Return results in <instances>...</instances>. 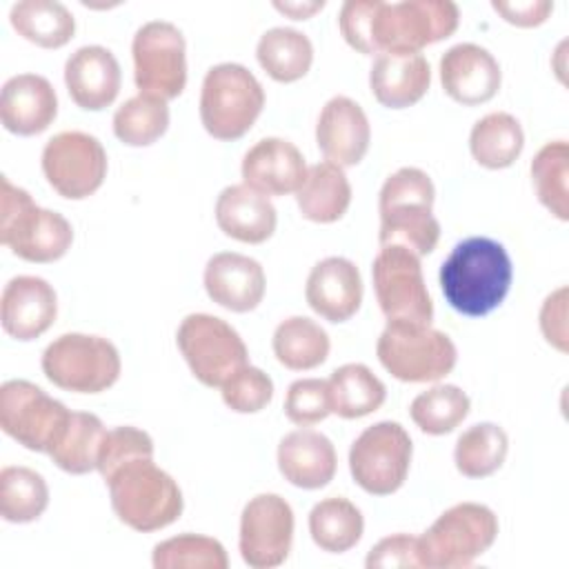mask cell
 <instances>
[{"instance_id": "32", "label": "cell", "mask_w": 569, "mask_h": 569, "mask_svg": "<svg viewBox=\"0 0 569 569\" xmlns=\"http://www.w3.org/2000/svg\"><path fill=\"white\" fill-rule=\"evenodd\" d=\"M276 360L291 371H309L329 358L331 340L327 331L307 316L284 318L271 338Z\"/></svg>"}, {"instance_id": "40", "label": "cell", "mask_w": 569, "mask_h": 569, "mask_svg": "<svg viewBox=\"0 0 569 569\" xmlns=\"http://www.w3.org/2000/svg\"><path fill=\"white\" fill-rule=\"evenodd\" d=\"M471 409L469 396L458 385H433L411 400L413 425L429 436L451 433Z\"/></svg>"}, {"instance_id": "2", "label": "cell", "mask_w": 569, "mask_h": 569, "mask_svg": "<svg viewBox=\"0 0 569 569\" xmlns=\"http://www.w3.org/2000/svg\"><path fill=\"white\" fill-rule=\"evenodd\" d=\"M436 187L427 171L400 167L393 171L378 196L380 247L400 244L418 258L429 256L440 240V222L433 216Z\"/></svg>"}, {"instance_id": "1", "label": "cell", "mask_w": 569, "mask_h": 569, "mask_svg": "<svg viewBox=\"0 0 569 569\" xmlns=\"http://www.w3.org/2000/svg\"><path fill=\"white\" fill-rule=\"evenodd\" d=\"M438 280L453 311L480 318L498 309L507 298L513 264L505 244L487 236H471L449 251Z\"/></svg>"}, {"instance_id": "46", "label": "cell", "mask_w": 569, "mask_h": 569, "mask_svg": "<svg viewBox=\"0 0 569 569\" xmlns=\"http://www.w3.org/2000/svg\"><path fill=\"white\" fill-rule=\"evenodd\" d=\"M367 569H400V567H420L418 558V536L393 533L378 540L365 560Z\"/></svg>"}, {"instance_id": "24", "label": "cell", "mask_w": 569, "mask_h": 569, "mask_svg": "<svg viewBox=\"0 0 569 569\" xmlns=\"http://www.w3.org/2000/svg\"><path fill=\"white\" fill-rule=\"evenodd\" d=\"M58 116V93L40 73H18L2 84L0 122L9 133L36 136Z\"/></svg>"}, {"instance_id": "28", "label": "cell", "mask_w": 569, "mask_h": 569, "mask_svg": "<svg viewBox=\"0 0 569 569\" xmlns=\"http://www.w3.org/2000/svg\"><path fill=\"white\" fill-rule=\"evenodd\" d=\"M296 202L302 218L331 224L340 220L351 204V184L345 169L333 162H316L307 167V176L296 191Z\"/></svg>"}, {"instance_id": "47", "label": "cell", "mask_w": 569, "mask_h": 569, "mask_svg": "<svg viewBox=\"0 0 569 569\" xmlns=\"http://www.w3.org/2000/svg\"><path fill=\"white\" fill-rule=\"evenodd\" d=\"M567 300L569 289L562 284L553 289L540 305L538 325L542 331V338L547 345H551L556 351L567 353L569 351V333H567Z\"/></svg>"}, {"instance_id": "17", "label": "cell", "mask_w": 569, "mask_h": 569, "mask_svg": "<svg viewBox=\"0 0 569 569\" xmlns=\"http://www.w3.org/2000/svg\"><path fill=\"white\" fill-rule=\"evenodd\" d=\"M438 71L445 93L465 107L489 102L502 84L498 60L489 49L476 42L449 47L440 58Z\"/></svg>"}, {"instance_id": "14", "label": "cell", "mask_w": 569, "mask_h": 569, "mask_svg": "<svg viewBox=\"0 0 569 569\" xmlns=\"http://www.w3.org/2000/svg\"><path fill=\"white\" fill-rule=\"evenodd\" d=\"M42 173L49 187L67 200L93 196L107 178V151L87 131H60L42 149Z\"/></svg>"}, {"instance_id": "11", "label": "cell", "mask_w": 569, "mask_h": 569, "mask_svg": "<svg viewBox=\"0 0 569 569\" xmlns=\"http://www.w3.org/2000/svg\"><path fill=\"white\" fill-rule=\"evenodd\" d=\"M411 436L400 422L382 420L367 427L349 449V471L353 482L371 496L396 493L411 467Z\"/></svg>"}, {"instance_id": "26", "label": "cell", "mask_w": 569, "mask_h": 569, "mask_svg": "<svg viewBox=\"0 0 569 569\" xmlns=\"http://www.w3.org/2000/svg\"><path fill=\"white\" fill-rule=\"evenodd\" d=\"M431 84V67L422 53L382 51L369 69L373 98L387 109H407L425 98Z\"/></svg>"}, {"instance_id": "44", "label": "cell", "mask_w": 569, "mask_h": 569, "mask_svg": "<svg viewBox=\"0 0 569 569\" xmlns=\"http://www.w3.org/2000/svg\"><path fill=\"white\" fill-rule=\"evenodd\" d=\"M331 413L329 385L320 378L293 380L284 396V416L298 427L322 422Z\"/></svg>"}, {"instance_id": "7", "label": "cell", "mask_w": 569, "mask_h": 569, "mask_svg": "<svg viewBox=\"0 0 569 569\" xmlns=\"http://www.w3.org/2000/svg\"><path fill=\"white\" fill-rule=\"evenodd\" d=\"M40 367L47 380L64 391L100 393L118 382L122 360L111 340L71 331L47 345Z\"/></svg>"}, {"instance_id": "38", "label": "cell", "mask_w": 569, "mask_h": 569, "mask_svg": "<svg viewBox=\"0 0 569 569\" xmlns=\"http://www.w3.org/2000/svg\"><path fill=\"white\" fill-rule=\"evenodd\" d=\"M49 507V487L42 473L31 467L9 465L0 471V516L7 522L24 525L38 520Z\"/></svg>"}, {"instance_id": "45", "label": "cell", "mask_w": 569, "mask_h": 569, "mask_svg": "<svg viewBox=\"0 0 569 569\" xmlns=\"http://www.w3.org/2000/svg\"><path fill=\"white\" fill-rule=\"evenodd\" d=\"M378 0H347L340 7L338 24L347 44L360 53L373 56V16Z\"/></svg>"}, {"instance_id": "25", "label": "cell", "mask_w": 569, "mask_h": 569, "mask_svg": "<svg viewBox=\"0 0 569 569\" xmlns=\"http://www.w3.org/2000/svg\"><path fill=\"white\" fill-rule=\"evenodd\" d=\"M278 469L298 489H322L338 469L336 447L316 429H293L278 442Z\"/></svg>"}, {"instance_id": "21", "label": "cell", "mask_w": 569, "mask_h": 569, "mask_svg": "<svg viewBox=\"0 0 569 569\" xmlns=\"http://www.w3.org/2000/svg\"><path fill=\"white\" fill-rule=\"evenodd\" d=\"M242 182L262 196L296 193L307 176L302 151L278 136L258 140L247 149L240 164Z\"/></svg>"}, {"instance_id": "27", "label": "cell", "mask_w": 569, "mask_h": 569, "mask_svg": "<svg viewBox=\"0 0 569 569\" xmlns=\"http://www.w3.org/2000/svg\"><path fill=\"white\" fill-rule=\"evenodd\" d=\"M213 213L220 231L244 244L269 240L278 227V213L271 200L244 182L224 187Z\"/></svg>"}, {"instance_id": "4", "label": "cell", "mask_w": 569, "mask_h": 569, "mask_svg": "<svg viewBox=\"0 0 569 569\" xmlns=\"http://www.w3.org/2000/svg\"><path fill=\"white\" fill-rule=\"evenodd\" d=\"M0 182V242L27 262L60 260L73 242L71 222L53 209L38 207L29 191L16 187L7 176Z\"/></svg>"}, {"instance_id": "15", "label": "cell", "mask_w": 569, "mask_h": 569, "mask_svg": "<svg viewBox=\"0 0 569 569\" xmlns=\"http://www.w3.org/2000/svg\"><path fill=\"white\" fill-rule=\"evenodd\" d=\"M71 409L29 380H7L0 387V427L29 451L49 453Z\"/></svg>"}, {"instance_id": "43", "label": "cell", "mask_w": 569, "mask_h": 569, "mask_svg": "<svg viewBox=\"0 0 569 569\" xmlns=\"http://www.w3.org/2000/svg\"><path fill=\"white\" fill-rule=\"evenodd\" d=\"M138 458H153V438L144 429L120 425L107 429L98 451L96 471L107 480L116 469Z\"/></svg>"}, {"instance_id": "13", "label": "cell", "mask_w": 569, "mask_h": 569, "mask_svg": "<svg viewBox=\"0 0 569 569\" xmlns=\"http://www.w3.org/2000/svg\"><path fill=\"white\" fill-rule=\"evenodd\" d=\"M133 80L140 93L178 98L187 87V42L182 31L167 20L144 22L131 42Z\"/></svg>"}, {"instance_id": "42", "label": "cell", "mask_w": 569, "mask_h": 569, "mask_svg": "<svg viewBox=\"0 0 569 569\" xmlns=\"http://www.w3.org/2000/svg\"><path fill=\"white\" fill-rule=\"evenodd\" d=\"M220 396L236 413H258L273 398V380L260 367L244 365L220 385Z\"/></svg>"}, {"instance_id": "8", "label": "cell", "mask_w": 569, "mask_h": 569, "mask_svg": "<svg viewBox=\"0 0 569 569\" xmlns=\"http://www.w3.org/2000/svg\"><path fill=\"white\" fill-rule=\"evenodd\" d=\"M376 356L400 382H436L458 362V349L445 331L413 322H387L378 336Z\"/></svg>"}, {"instance_id": "34", "label": "cell", "mask_w": 569, "mask_h": 569, "mask_svg": "<svg viewBox=\"0 0 569 569\" xmlns=\"http://www.w3.org/2000/svg\"><path fill=\"white\" fill-rule=\"evenodd\" d=\"M309 533L322 551L345 553L353 549L365 533L362 511L349 498H322L309 511Z\"/></svg>"}, {"instance_id": "23", "label": "cell", "mask_w": 569, "mask_h": 569, "mask_svg": "<svg viewBox=\"0 0 569 569\" xmlns=\"http://www.w3.org/2000/svg\"><path fill=\"white\" fill-rule=\"evenodd\" d=\"M64 84L71 100L84 111H102L120 93L122 73L111 49L84 44L64 62Z\"/></svg>"}, {"instance_id": "33", "label": "cell", "mask_w": 569, "mask_h": 569, "mask_svg": "<svg viewBox=\"0 0 569 569\" xmlns=\"http://www.w3.org/2000/svg\"><path fill=\"white\" fill-rule=\"evenodd\" d=\"M258 64L276 82H296L307 76L313 62L309 36L291 27L267 29L256 44Z\"/></svg>"}, {"instance_id": "16", "label": "cell", "mask_w": 569, "mask_h": 569, "mask_svg": "<svg viewBox=\"0 0 569 569\" xmlns=\"http://www.w3.org/2000/svg\"><path fill=\"white\" fill-rule=\"evenodd\" d=\"M293 509L278 493L249 498L240 513L238 549L251 569H271L289 558L293 545Z\"/></svg>"}, {"instance_id": "37", "label": "cell", "mask_w": 569, "mask_h": 569, "mask_svg": "<svg viewBox=\"0 0 569 569\" xmlns=\"http://www.w3.org/2000/svg\"><path fill=\"white\" fill-rule=\"evenodd\" d=\"M509 453V436L496 422H478L465 429L453 447L456 469L467 478L496 473Z\"/></svg>"}, {"instance_id": "30", "label": "cell", "mask_w": 569, "mask_h": 569, "mask_svg": "<svg viewBox=\"0 0 569 569\" xmlns=\"http://www.w3.org/2000/svg\"><path fill=\"white\" fill-rule=\"evenodd\" d=\"M525 149V131L516 116L491 111L476 120L469 133V151L485 169L511 167Z\"/></svg>"}, {"instance_id": "41", "label": "cell", "mask_w": 569, "mask_h": 569, "mask_svg": "<svg viewBox=\"0 0 569 569\" xmlns=\"http://www.w3.org/2000/svg\"><path fill=\"white\" fill-rule=\"evenodd\" d=\"M156 569H227L229 556L220 540L202 533H180L153 547Z\"/></svg>"}, {"instance_id": "20", "label": "cell", "mask_w": 569, "mask_h": 569, "mask_svg": "<svg viewBox=\"0 0 569 569\" xmlns=\"http://www.w3.org/2000/svg\"><path fill=\"white\" fill-rule=\"evenodd\" d=\"M202 282L207 296L233 313L253 311L267 289L262 264L238 251L213 253L204 264Z\"/></svg>"}, {"instance_id": "39", "label": "cell", "mask_w": 569, "mask_h": 569, "mask_svg": "<svg viewBox=\"0 0 569 569\" xmlns=\"http://www.w3.org/2000/svg\"><path fill=\"white\" fill-rule=\"evenodd\" d=\"M169 129V104L151 93H136L113 113V133L127 147H149Z\"/></svg>"}, {"instance_id": "3", "label": "cell", "mask_w": 569, "mask_h": 569, "mask_svg": "<svg viewBox=\"0 0 569 569\" xmlns=\"http://www.w3.org/2000/svg\"><path fill=\"white\" fill-rule=\"evenodd\" d=\"M104 482L113 513L133 531H160L182 516V491L173 476L160 469L153 458L131 460Z\"/></svg>"}, {"instance_id": "5", "label": "cell", "mask_w": 569, "mask_h": 569, "mask_svg": "<svg viewBox=\"0 0 569 569\" xmlns=\"http://www.w3.org/2000/svg\"><path fill=\"white\" fill-rule=\"evenodd\" d=\"M498 516L480 502H458L445 509L418 536L420 567L465 569L473 565L498 538Z\"/></svg>"}, {"instance_id": "9", "label": "cell", "mask_w": 569, "mask_h": 569, "mask_svg": "<svg viewBox=\"0 0 569 569\" xmlns=\"http://www.w3.org/2000/svg\"><path fill=\"white\" fill-rule=\"evenodd\" d=\"M460 22V9L451 0H378L373 16L376 53H420L427 44L449 38Z\"/></svg>"}, {"instance_id": "31", "label": "cell", "mask_w": 569, "mask_h": 569, "mask_svg": "<svg viewBox=\"0 0 569 569\" xmlns=\"http://www.w3.org/2000/svg\"><path fill=\"white\" fill-rule=\"evenodd\" d=\"M104 433L107 429L96 413L71 411L47 456L58 469L71 476H84L98 465V451Z\"/></svg>"}, {"instance_id": "35", "label": "cell", "mask_w": 569, "mask_h": 569, "mask_svg": "<svg viewBox=\"0 0 569 569\" xmlns=\"http://www.w3.org/2000/svg\"><path fill=\"white\" fill-rule=\"evenodd\" d=\"M11 27L42 49H60L76 33L73 13L58 0H22L9 11Z\"/></svg>"}, {"instance_id": "10", "label": "cell", "mask_w": 569, "mask_h": 569, "mask_svg": "<svg viewBox=\"0 0 569 569\" xmlns=\"http://www.w3.org/2000/svg\"><path fill=\"white\" fill-rule=\"evenodd\" d=\"M176 345L193 378L211 389L249 365V351L240 333L211 313L184 316L176 331Z\"/></svg>"}, {"instance_id": "22", "label": "cell", "mask_w": 569, "mask_h": 569, "mask_svg": "<svg viewBox=\"0 0 569 569\" xmlns=\"http://www.w3.org/2000/svg\"><path fill=\"white\" fill-rule=\"evenodd\" d=\"M307 305L329 322H347L362 302V276L356 262L329 256L316 262L305 284Z\"/></svg>"}, {"instance_id": "18", "label": "cell", "mask_w": 569, "mask_h": 569, "mask_svg": "<svg viewBox=\"0 0 569 569\" xmlns=\"http://www.w3.org/2000/svg\"><path fill=\"white\" fill-rule=\"evenodd\" d=\"M316 142L327 162L342 169L356 167L371 142V124L365 109L347 96L329 98L318 116Z\"/></svg>"}, {"instance_id": "29", "label": "cell", "mask_w": 569, "mask_h": 569, "mask_svg": "<svg viewBox=\"0 0 569 569\" xmlns=\"http://www.w3.org/2000/svg\"><path fill=\"white\" fill-rule=\"evenodd\" d=\"M331 413L345 420L365 418L385 405V382L362 362H347L327 378Z\"/></svg>"}, {"instance_id": "49", "label": "cell", "mask_w": 569, "mask_h": 569, "mask_svg": "<svg viewBox=\"0 0 569 569\" xmlns=\"http://www.w3.org/2000/svg\"><path fill=\"white\" fill-rule=\"evenodd\" d=\"M273 7L282 13H287L293 20H307L316 11H320L325 7V2L322 0H316V2H273Z\"/></svg>"}, {"instance_id": "12", "label": "cell", "mask_w": 569, "mask_h": 569, "mask_svg": "<svg viewBox=\"0 0 569 569\" xmlns=\"http://www.w3.org/2000/svg\"><path fill=\"white\" fill-rule=\"evenodd\" d=\"M373 291L387 322L431 325L433 302L425 284L420 258L400 247H380L371 264Z\"/></svg>"}, {"instance_id": "6", "label": "cell", "mask_w": 569, "mask_h": 569, "mask_svg": "<svg viewBox=\"0 0 569 569\" xmlns=\"http://www.w3.org/2000/svg\"><path fill=\"white\" fill-rule=\"evenodd\" d=\"M264 109L260 80L238 62L213 64L200 89V120L216 140L242 138Z\"/></svg>"}, {"instance_id": "36", "label": "cell", "mask_w": 569, "mask_h": 569, "mask_svg": "<svg viewBox=\"0 0 569 569\" xmlns=\"http://www.w3.org/2000/svg\"><path fill=\"white\" fill-rule=\"evenodd\" d=\"M531 184L538 202L558 220H569V144L545 142L531 160Z\"/></svg>"}, {"instance_id": "48", "label": "cell", "mask_w": 569, "mask_h": 569, "mask_svg": "<svg viewBox=\"0 0 569 569\" xmlns=\"http://www.w3.org/2000/svg\"><path fill=\"white\" fill-rule=\"evenodd\" d=\"M493 11L502 16L505 22L529 29V27H538L542 24L551 11H553V2L549 0H493L491 2Z\"/></svg>"}, {"instance_id": "19", "label": "cell", "mask_w": 569, "mask_h": 569, "mask_svg": "<svg viewBox=\"0 0 569 569\" xmlns=\"http://www.w3.org/2000/svg\"><path fill=\"white\" fill-rule=\"evenodd\" d=\"M58 316L56 289L38 276L11 278L0 298L2 329L20 340L29 342L51 329Z\"/></svg>"}]
</instances>
